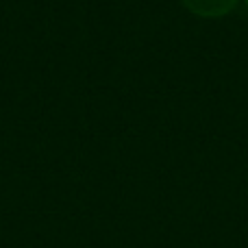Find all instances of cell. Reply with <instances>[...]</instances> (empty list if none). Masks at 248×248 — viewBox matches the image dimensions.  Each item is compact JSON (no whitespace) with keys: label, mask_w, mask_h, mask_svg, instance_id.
I'll list each match as a JSON object with an SVG mask.
<instances>
[{"label":"cell","mask_w":248,"mask_h":248,"mask_svg":"<svg viewBox=\"0 0 248 248\" xmlns=\"http://www.w3.org/2000/svg\"><path fill=\"white\" fill-rule=\"evenodd\" d=\"M240 0H183L185 9L198 17H224L237 7Z\"/></svg>","instance_id":"6da1fadb"},{"label":"cell","mask_w":248,"mask_h":248,"mask_svg":"<svg viewBox=\"0 0 248 248\" xmlns=\"http://www.w3.org/2000/svg\"><path fill=\"white\" fill-rule=\"evenodd\" d=\"M246 7H248V0H246Z\"/></svg>","instance_id":"7a4b0ae2"}]
</instances>
